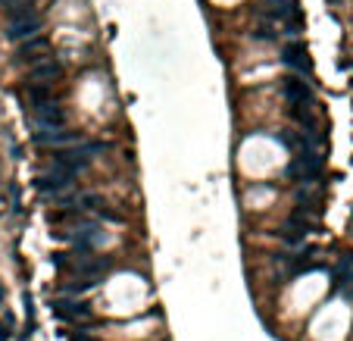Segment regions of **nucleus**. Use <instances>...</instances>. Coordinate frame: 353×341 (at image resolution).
<instances>
[{
    "label": "nucleus",
    "instance_id": "8",
    "mask_svg": "<svg viewBox=\"0 0 353 341\" xmlns=\"http://www.w3.org/2000/svg\"><path fill=\"white\" fill-rule=\"evenodd\" d=\"M59 75H63V66H59L54 57H47L44 63H38V66H31V69H28V85H44V88H47V85L56 82Z\"/></svg>",
    "mask_w": 353,
    "mask_h": 341
},
{
    "label": "nucleus",
    "instance_id": "3",
    "mask_svg": "<svg viewBox=\"0 0 353 341\" xmlns=\"http://www.w3.org/2000/svg\"><path fill=\"white\" fill-rule=\"evenodd\" d=\"M31 141L41 144V147H63V144H81V135L69 129H38L31 135Z\"/></svg>",
    "mask_w": 353,
    "mask_h": 341
},
{
    "label": "nucleus",
    "instance_id": "12",
    "mask_svg": "<svg viewBox=\"0 0 353 341\" xmlns=\"http://www.w3.org/2000/svg\"><path fill=\"white\" fill-rule=\"evenodd\" d=\"M34 0H0V6H3L6 13H10V19L13 16H22V13H28V10H34Z\"/></svg>",
    "mask_w": 353,
    "mask_h": 341
},
{
    "label": "nucleus",
    "instance_id": "5",
    "mask_svg": "<svg viewBox=\"0 0 353 341\" xmlns=\"http://www.w3.org/2000/svg\"><path fill=\"white\" fill-rule=\"evenodd\" d=\"M50 310H54L56 319H66V322H79V319H88L91 316V307L81 304V301H66V297H56L54 304H50Z\"/></svg>",
    "mask_w": 353,
    "mask_h": 341
},
{
    "label": "nucleus",
    "instance_id": "4",
    "mask_svg": "<svg viewBox=\"0 0 353 341\" xmlns=\"http://www.w3.org/2000/svg\"><path fill=\"white\" fill-rule=\"evenodd\" d=\"M31 113H34L38 129H66V110L59 104H54V100L41 104L38 110H31Z\"/></svg>",
    "mask_w": 353,
    "mask_h": 341
},
{
    "label": "nucleus",
    "instance_id": "11",
    "mask_svg": "<svg viewBox=\"0 0 353 341\" xmlns=\"http://www.w3.org/2000/svg\"><path fill=\"white\" fill-rule=\"evenodd\" d=\"M25 100H28L31 110H38L41 104H47V100H50V91L44 88V85H28V88H25Z\"/></svg>",
    "mask_w": 353,
    "mask_h": 341
},
{
    "label": "nucleus",
    "instance_id": "7",
    "mask_svg": "<svg viewBox=\"0 0 353 341\" xmlns=\"http://www.w3.org/2000/svg\"><path fill=\"white\" fill-rule=\"evenodd\" d=\"M285 97L291 100V107H313V94H309V85L300 82L297 75H288L285 85H281Z\"/></svg>",
    "mask_w": 353,
    "mask_h": 341
},
{
    "label": "nucleus",
    "instance_id": "2",
    "mask_svg": "<svg viewBox=\"0 0 353 341\" xmlns=\"http://www.w3.org/2000/svg\"><path fill=\"white\" fill-rule=\"evenodd\" d=\"M91 163V153H88V147H66V150H56L54 153V166L56 169H63V172H69V175H79L84 166Z\"/></svg>",
    "mask_w": 353,
    "mask_h": 341
},
{
    "label": "nucleus",
    "instance_id": "15",
    "mask_svg": "<svg viewBox=\"0 0 353 341\" xmlns=\"http://www.w3.org/2000/svg\"><path fill=\"white\" fill-rule=\"evenodd\" d=\"M0 301H3V288H0Z\"/></svg>",
    "mask_w": 353,
    "mask_h": 341
},
{
    "label": "nucleus",
    "instance_id": "13",
    "mask_svg": "<svg viewBox=\"0 0 353 341\" xmlns=\"http://www.w3.org/2000/svg\"><path fill=\"white\" fill-rule=\"evenodd\" d=\"M97 207H103V198L100 194H79V200H75V210H97Z\"/></svg>",
    "mask_w": 353,
    "mask_h": 341
},
{
    "label": "nucleus",
    "instance_id": "9",
    "mask_svg": "<svg viewBox=\"0 0 353 341\" xmlns=\"http://www.w3.org/2000/svg\"><path fill=\"white\" fill-rule=\"evenodd\" d=\"M44 54H47V38H44V35H34V38H28V41L19 47V57L25 59V63H31V66L44 63V59H47Z\"/></svg>",
    "mask_w": 353,
    "mask_h": 341
},
{
    "label": "nucleus",
    "instance_id": "1",
    "mask_svg": "<svg viewBox=\"0 0 353 341\" xmlns=\"http://www.w3.org/2000/svg\"><path fill=\"white\" fill-rule=\"evenodd\" d=\"M41 28H44V19H41V13H22V16H13L10 25H6V38L10 41H28L34 35H41Z\"/></svg>",
    "mask_w": 353,
    "mask_h": 341
},
{
    "label": "nucleus",
    "instance_id": "14",
    "mask_svg": "<svg viewBox=\"0 0 353 341\" xmlns=\"http://www.w3.org/2000/svg\"><path fill=\"white\" fill-rule=\"evenodd\" d=\"M10 332H13V329H6V326H0V341H10Z\"/></svg>",
    "mask_w": 353,
    "mask_h": 341
},
{
    "label": "nucleus",
    "instance_id": "6",
    "mask_svg": "<svg viewBox=\"0 0 353 341\" xmlns=\"http://www.w3.org/2000/svg\"><path fill=\"white\" fill-rule=\"evenodd\" d=\"M72 178H75V175H69V172H63V169H56V166H54L50 172H44V175L34 178V188L44 191V194H50V191L59 194V191H66L69 185H72Z\"/></svg>",
    "mask_w": 353,
    "mask_h": 341
},
{
    "label": "nucleus",
    "instance_id": "10",
    "mask_svg": "<svg viewBox=\"0 0 353 341\" xmlns=\"http://www.w3.org/2000/svg\"><path fill=\"white\" fill-rule=\"evenodd\" d=\"M281 59H285V66H294V69H309V59H306V47L300 44V41H288L285 50H281Z\"/></svg>",
    "mask_w": 353,
    "mask_h": 341
}]
</instances>
